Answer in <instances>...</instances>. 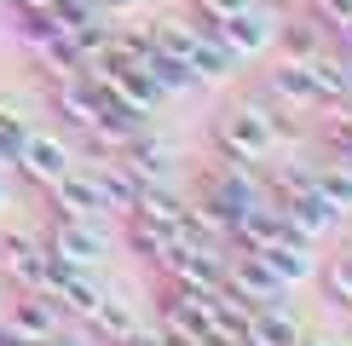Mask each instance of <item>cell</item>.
<instances>
[{
  "mask_svg": "<svg viewBox=\"0 0 352 346\" xmlns=\"http://www.w3.org/2000/svg\"><path fill=\"white\" fill-rule=\"evenodd\" d=\"M214 150H219V162L266 168V162L283 156V144H277V133H272L266 104H260V98H237V104H226L219 122H214Z\"/></svg>",
  "mask_w": 352,
  "mask_h": 346,
  "instance_id": "cell-1",
  "label": "cell"
},
{
  "mask_svg": "<svg viewBox=\"0 0 352 346\" xmlns=\"http://www.w3.org/2000/svg\"><path fill=\"white\" fill-rule=\"evenodd\" d=\"M277 23H283V12H272V6H260V0H248L243 12H231V18H219L214 35L231 47V58H266L277 47Z\"/></svg>",
  "mask_w": 352,
  "mask_h": 346,
  "instance_id": "cell-2",
  "label": "cell"
},
{
  "mask_svg": "<svg viewBox=\"0 0 352 346\" xmlns=\"http://www.w3.org/2000/svg\"><path fill=\"white\" fill-rule=\"evenodd\" d=\"M81 156H76V144H69L64 133H41V127H29V133L18 139V150H12V168L23 173V179H35V185H52L58 173H69Z\"/></svg>",
  "mask_w": 352,
  "mask_h": 346,
  "instance_id": "cell-3",
  "label": "cell"
},
{
  "mask_svg": "<svg viewBox=\"0 0 352 346\" xmlns=\"http://www.w3.org/2000/svg\"><path fill=\"white\" fill-rule=\"evenodd\" d=\"M254 254L266 260V271H272V277L283 283V288H300V283H312V277H318V242L295 237L289 225H277Z\"/></svg>",
  "mask_w": 352,
  "mask_h": 346,
  "instance_id": "cell-4",
  "label": "cell"
},
{
  "mask_svg": "<svg viewBox=\"0 0 352 346\" xmlns=\"http://www.w3.org/2000/svg\"><path fill=\"white\" fill-rule=\"evenodd\" d=\"M47 249L81 271H98L110 260V231H104V220H52Z\"/></svg>",
  "mask_w": 352,
  "mask_h": 346,
  "instance_id": "cell-5",
  "label": "cell"
},
{
  "mask_svg": "<svg viewBox=\"0 0 352 346\" xmlns=\"http://www.w3.org/2000/svg\"><path fill=\"white\" fill-rule=\"evenodd\" d=\"M41 191H47L52 220H104V196H98V179H93L87 162H76L69 173H58V179L41 185Z\"/></svg>",
  "mask_w": 352,
  "mask_h": 346,
  "instance_id": "cell-6",
  "label": "cell"
},
{
  "mask_svg": "<svg viewBox=\"0 0 352 346\" xmlns=\"http://www.w3.org/2000/svg\"><path fill=\"white\" fill-rule=\"evenodd\" d=\"M260 98H272V104H283V110H295V115L324 110V93H318L312 69H306L300 58H277L266 76H260Z\"/></svg>",
  "mask_w": 352,
  "mask_h": 346,
  "instance_id": "cell-7",
  "label": "cell"
},
{
  "mask_svg": "<svg viewBox=\"0 0 352 346\" xmlns=\"http://www.w3.org/2000/svg\"><path fill=\"white\" fill-rule=\"evenodd\" d=\"M277 214H283V225L295 231V237H306V242H329L335 231H341V214H335L318 191H283L277 196Z\"/></svg>",
  "mask_w": 352,
  "mask_h": 346,
  "instance_id": "cell-8",
  "label": "cell"
},
{
  "mask_svg": "<svg viewBox=\"0 0 352 346\" xmlns=\"http://www.w3.org/2000/svg\"><path fill=\"white\" fill-rule=\"evenodd\" d=\"M6 317H12V329L29 341V346H41V341H52L58 329L69 323L64 312H58V300L52 295H29V288H18V300L6 306Z\"/></svg>",
  "mask_w": 352,
  "mask_h": 346,
  "instance_id": "cell-9",
  "label": "cell"
},
{
  "mask_svg": "<svg viewBox=\"0 0 352 346\" xmlns=\"http://www.w3.org/2000/svg\"><path fill=\"white\" fill-rule=\"evenodd\" d=\"M116 156H122V162L133 168L144 185H168V179H173V144H168V139H151L144 127H139V133L127 139Z\"/></svg>",
  "mask_w": 352,
  "mask_h": 346,
  "instance_id": "cell-10",
  "label": "cell"
},
{
  "mask_svg": "<svg viewBox=\"0 0 352 346\" xmlns=\"http://www.w3.org/2000/svg\"><path fill=\"white\" fill-rule=\"evenodd\" d=\"M87 168H93V179H98L104 214H133V202H139V191H144V179L122 162V156H110V162H87Z\"/></svg>",
  "mask_w": 352,
  "mask_h": 346,
  "instance_id": "cell-11",
  "label": "cell"
},
{
  "mask_svg": "<svg viewBox=\"0 0 352 346\" xmlns=\"http://www.w3.org/2000/svg\"><path fill=\"white\" fill-rule=\"evenodd\" d=\"M306 69H312L318 93H324V104H341V98H352V52H341L329 41V47H318L312 58H300Z\"/></svg>",
  "mask_w": 352,
  "mask_h": 346,
  "instance_id": "cell-12",
  "label": "cell"
},
{
  "mask_svg": "<svg viewBox=\"0 0 352 346\" xmlns=\"http://www.w3.org/2000/svg\"><path fill=\"white\" fill-rule=\"evenodd\" d=\"M144 29H151V47H156V52H168V58H179V64L197 52V41H202L197 18H185V12H162V18H151Z\"/></svg>",
  "mask_w": 352,
  "mask_h": 346,
  "instance_id": "cell-13",
  "label": "cell"
},
{
  "mask_svg": "<svg viewBox=\"0 0 352 346\" xmlns=\"http://www.w3.org/2000/svg\"><path fill=\"white\" fill-rule=\"evenodd\" d=\"M110 295V288L104 283H98V271H69V277L64 283H58V312H64V317H76V323H87V317H93L98 312V300H104Z\"/></svg>",
  "mask_w": 352,
  "mask_h": 346,
  "instance_id": "cell-14",
  "label": "cell"
},
{
  "mask_svg": "<svg viewBox=\"0 0 352 346\" xmlns=\"http://www.w3.org/2000/svg\"><path fill=\"white\" fill-rule=\"evenodd\" d=\"M81 329H87V335H93V341H104V346H116V341H127V335H133V329H139V312L127 306V300H116V295H104V300H98V312L87 317Z\"/></svg>",
  "mask_w": 352,
  "mask_h": 346,
  "instance_id": "cell-15",
  "label": "cell"
},
{
  "mask_svg": "<svg viewBox=\"0 0 352 346\" xmlns=\"http://www.w3.org/2000/svg\"><path fill=\"white\" fill-rule=\"evenodd\" d=\"M312 191L329 202L335 214H352V162H341V156H329V162H312Z\"/></svg>",
  "mask_w": 352,
  "mask_h": 346,
  "instance_id": "cell-16",
  "label": "cell"
},
{
  "mask_svg": "<svg viewBox=\"0 0 352 346\" xmlns=\"http://www.w3.org/2000/svg\"><path fill=\"white\" fill-rule=\"evenodd\" d=\"M122 220H127V249L144 254L151 266L179 242V225H156V220H139V214H122Z\"/></svg>",
  "mask_w": 352,
  "mask_h": 346,
  "instance_id": "cell-17",
  "label": "cell"
},
{
  "mask_svg": "<svg viewBox=\"0 0 352 346\" xmlns=\"http://www.w3.org/2000/svg\"><path fill=\"white\" fill-rule=\"evenodd\" d=\"M139 220H156V225H179L185 220V196L173 191V185H144L139 202H133Z\"/></svg>",
  "mask_w": 352,
  "mask_h": 346,
  "instance_id": "cell-18",
  "label": "cell"
},
{
  "mask_svg": "<svg viewBox=\"0 0 352 346\" xmlns=\"http://www.w3.org/2000/svg\"><path fill=\"white\" fill-rule=\"evenodd\" d=\"M318 47H329V29H324V23H312V18L277 23V47H272V52H283V58H312Z\"/></svg>",
  "mask_w": 352,
  "mask_h": 346,
  "instance_id": "cell-19",
  "label": "cell"
},
{
  "mask_svg": "<svg viewBox=\"0 0 352 346\" xmlns=\"http://www.w3.org/2000/svg\"><path fill=\"white\" fill-rule=\"evenodd\" d=\"M139 69L156 81V93H162V98H179V93H190V86H197V81H190V69L179 64V58H168V52H156V47H151V58H144Z\"/></svg>",
  "mask_w": 352,
  "mask_h": 346,
  "instance_id": "cell-20",
  "label": "cell"
},
{
  "mask_svg": "<svg viewBox=\"0 0 352 346\" xmlns=\"http://www.w3.org/2000/svg\"><path fill=\"white\" fill-rule=\"evenodd\" d=\"M318 283L335 312H352V254H335L329 266H318Z\"/></svg>",
  "mask_w": 352,
  "mask_h": 346,
  "instance_id": "cell-21",
  "label": "cell"
},
{
  "mask_svg": "<svg viewBox=\"0 0 352 346\" xmlns=\"http://www.w3.org/2000/svg\"><path fill=\"white\" fill-rule=\"evenodd\" d=\"M29 133V115L18 110V98H6V93H0V150H18V139Z\"/></svg>",
  "mask_w": 352,
  "mask_h": 346,
  "instance_id": "cell-22",
  "label": "cell"
},
{
  "mask_svg": "<svg viewBox=\"0 0 352 346\" xmlns=\"http://www.w3.org/2000/svg\"><path fill=\"white\" fill-rule=\"evenodd\" d=\"M243 6H248V0H197L190 12H202V18H214V23H219V18H231V12H243Z\"/></svg>",
  "mask_w": 352,
  "mask_h": 346,
  "instance_id": "cell-23",
  "label": "cell"
},
{
  "mask_svg": "<svg viewBox=\"0 0 352 346\" xmlns=\"http://www.w3.org/2000/svg\"><path fill=\"white\" fill-rule=\"evenodd\" d=\"M329 41H335V47H341V52H352V12H346V18L335 23V29H329Z\"/></svg>",
  "mask_w": 352,
  "mask_h": 346,
  "instance_id": "cell-24",
  "label": "cell"
},
{
  "mask_svg": "<svg viewBox=\"0 0 352 346\" xmlns=\"http://www.w3.org/2000/svg\"><path fill=\"white\" fill-rule=\"evenodd\" d=\"M0 346H29L18 329H12V317H6V312H0Z\"/></svg>",
  "mask_w": 352,
  "mask_h": 346,
  "instance_id": "cell-25",
  "label": "cell"
},
{
  "mask_svg": "<svg viewBox=\"0 0 352 346\" xmlns=\"http://www.w3.org/2000/svg\"><path fill=\"white\" fill-rule=\"evenodd\" d=\"M260 6H272V12H283V18H289V12H306V0H260Z\"/></svg>",
  "mask_w": 352,
  "mask_h": 346,
  "instance_id": "cell-26",
  "label": "cell"
},
{
  "mask_svg": "<svg viewBox=\"0 0 352 346\" xmlns=\"http://www.w3.org/2000/svg\"><path fill=\"white\" fill-rule=\"evenodd\" d=\"M295 346H341V341H329V335H306V329H300V341Z\"/></svg>",
  "mask_w": 352,
  "mask_h": 346,
  "instance_id": "cell-27",
  "label": "cell"
},
{
  "mask_svg": "<svg viewBox=\"0 0 352 346\" xmlns=\"http://www.w3.org/2000/svg\"><path fill=\"white\" fill-rule=\"evenodd\" d=\"M12 208V179H0V214Z\"/></svg>",
  "mask_w": 352,
  "mask_h": 346,
  "instance_id": "cell-28",
  "label": "cell"
},
{
  "mask_svg": "<svg viewBox=\"0 0 352 346\" xmlns=\"http://www.w3.org/2000/svg\"><path fill=\"white\" fill-rule=\"evenodd\" d=\"M0 179H12V156L6 150H0Z\"/></svg>",
  "mask_w": 352,
  "mask_h": 346,
  "instance_id": "cell-29",
  "label": "cell"
},
{
  "mask_svg": "<svg viewBox=\"0 0 352 346\" xmlns=\"http://www.w3.org/2000/svg\"><path fill=\"white\" fill-rule=\"evenodd\" d=\"M6 6H52V0H6Z\"/></svg>",
  "mask_w": 352,
  "mask_h": 346,
  "instance_id": "cell-30",
  "label": "cell"
},
{
  "mask_svg": "<svg viewBox=\"0 0 352 346\" xmlns=\"http://www.w3.org/2000/svg\"><path fill=\"white\" fill-rule=\"evenodd\" d=\"M179 346H219V341H179Z\"/></svg>",
  "mask_w": 352,
  "mask_h": 346,
  "instance_id": "cell-31",
  "label": "cell"
},
{
  "mask_svg": "<svg viewBox=\"0 0 352 346\" xmlns=\"http://www.w3.org/2000/svg\"><path fill=\"white\" fill-rule=\"evenodd\" d=\"M0 6H6V0H0Z\"/></svg>",
  "mask_w": 352,
  "mask_h": 346,
  "instance_id": "cell-32",
  "label": "cell"
},
{
  "mask_svg": "<svg viewBox=\"0 0 352 346\" xmlns=\"http://www.w3.org/2000/svg\"><path fill=\"white\" fill-rule=\"evenodd\" d=\"M0 283H6V277H0Z\"/></svg>",
  "mask_w": 352,
  "mask_h": 346,
  "instance_id": "cell-33",
  "label": "cell"
}]
</instances>
